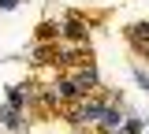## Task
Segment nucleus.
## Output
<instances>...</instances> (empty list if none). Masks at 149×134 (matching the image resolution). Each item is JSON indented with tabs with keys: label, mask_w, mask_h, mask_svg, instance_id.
<instances>
[{
	"label": "nucleus",
	"mask_w": 149,
	"mask_h": 134,
	"mask_svg": "<svg viewBox=\"0 0 149 134\" xmlns=\"http://www.w3.org/2000/svg\"><path fill=\"white\" fill-rule=\"evenodd\" d=\"M93 86H97V75H93V71H82V75L74 78V90H78V93H82V90H93Z\"/></svg>",
	"instance_id": "2"
},
{
	"label": "nucleus",
	"mask_w": 149,
	"mask_h": 134,
	"mask_svg": "<svg viewBox=\"0 0 149 134\" xmlns=\"http://www.w3.org/2000/svg\"><path fill=\"white\" fill-rule=\"evenodd\" d=\"M104 112H108L104 101H78V108L71 112V119H74V123H86V119H90V123H101Z\"/></svg>",
	"instance_id": "1"
},
{
	"label": "nucleus",
	"mask_w": 149,
	"mask_h": 134,
	"mask_svg": "<svg viewBox=\"0 0 149 134\" xmlns=\"http://www.w3.org/2000/svg\"><path fill=\"white\" fill-rule=\"evenodd\" d=\"M146 52H149V49H146Z\"/></svg>",
	"instance_id": "3"
}]
</instances>
